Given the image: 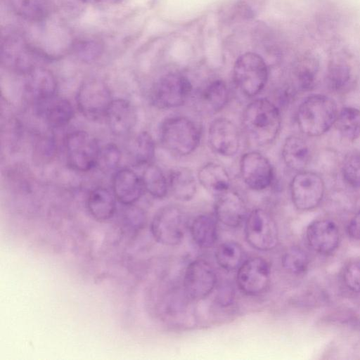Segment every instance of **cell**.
Wrapping results in <instances>:
<instances>
[{
	"mask_svg": "<svg viewBox=\"0 0 360 360\" xmlns=\"http://www.w3.org/2000/svg\"><path fill=\"white\" fill-rule=\"evenodd\" d=\"M243 126L249 139L257 146H264L276 138L281 118L278 108L266 98L250 103L244 110Z\"/></svg>",
	"mask_w": 360,
	"mask_h": 360,
	"instance_id": "cell-1",
	"label": "cell"
},
{
	"mask_svg": "<svg viewBox=\"0 0 360 360\" xmlns=\"http://www.w3.org/2000/svg\"><path fill=\"white\" fill-rule=\"evenodd\" d=\"M338 115L335 101L323 94H313L300 105L297 120L300 129L309 136H319L335 123Z\"/></svg>",
	"mask_w": 360,
	"mask_h": 360,
	"instance_id": "cell-2",
	"label": "cell"
},
{
	"mask_svg": "<svg viewBox=\"0 0 360 360\" xmlns=\"http://www.w3.org/2000/svg\"><path fill=\"white\" fill-rule=\"evenodd\" d=\"M162 146L176 155H187L193 152L200 141V131L197 124L186 117L166 119L160 128Z\"/></svg>",
	"mask_w": 360,
	"mask_h": 360,
	"instance_id": "cell-3",
	"label": "cell"
},
{
	"mask_svg": "<svg viewBox=\"0 0 360 360\" xmlns=\"http://www.w3.org/2000/svg\"><path fill=\"white\" fill-rule=\"evenodd\" d=\"M233 78L236 86L243 94L249 97L255 96L266 84V64L259 54L245 53L234 63Z\"/></svg>",
	"mask_w": 360,
	"mask_h": 360,
	"instance_id": "cell-4",
	"label": "cell"
},
{
	"mask_svg": "<svg viewBox=\"0 0 360 360\" xmlns=\"http://www.w3.org/2000/svg\"><path fill=\"white\" fill-rule=\"evenodd\" d=\"M39 56L41 57L20 34L8 32L2 35L1 60L8 70L25 75L37 66Z\"/></svg>",
	"mask_w": 360,
	"mask_h": 360,
	"instance_id": "cell-5",
	"label": "cell"
},
{
	"mask_svg": "<svg viewBox=\"0 0 360 360\" xmlns=\"http://www.w3.org/2000/svg\"><path fill=\"white\" fill-rule=\"evenodd\" d=\"M187 228V219L184 212L177 206L166 205L154 215L150 231L154 239L166 246L180 244Z\"/></svg>",
	"mask_w": 360,
	"mask_h": 360,
	"instance_id": "cell-6",
	"label": "cell"
},
{
	"mask_svg": "<svg viewBox=\"0 0 360 360\" xmlns=\"http://www.w3.org/2000/svg\"><path fill=\"white\" fill-rule=\"evenodd\" d=\"M191 91L192 84L186 76L171 72L155 82L150 90V99L158 108H173L182 105Z\"/></svg>",
	"mask_w": 360,
	"mask_h": 360,
	"instance_id": "cell-7",
	"label": "cell"
},
{
	"mask_svg": "<svg viewBox=\"0 0 360 360\" xmlns=\"http://www.w3.org/2000/svg\"><path fill=\"white\" fill-rule=\"evenodd\" d=\"M247 243L254 249L266 252L278 243V231L271 215L261 208L252 210L247 216L244 228Z\"/></svg>",
	"mask_w": 360,
	"mask_h": 360,
	"instance_id": "cell-8",
	"label": "cell"
},
{
	"mask_svg": "<svg viewBox=\"0 0 360 360\" xmlns=\"http://www.w3.org/2000/svg\"><path fill=\"white\" fill-rule=\"evenodd\" d=\"M77 105L82 114L89 120L105 118L113 101L108 85L98 78H89L79 86Z\"/></svg>",
	"mask_w": 360,
	"mask_h": 360,
	"instance_id": "cell-9",
	"label": "cell"
},
{
	"mask_svg": "<svg viewBox=\"0 0 360 360\" xmlns=\"http://www.w3.org/2000/svg\"><path fill=\"white\" fill-rule=\"evenodd\" d=\"M66 159L77 172H87L97 166L100 147L96 139L84 131L70 133L65 139Z\"/></svg>",
	"mask_w": 360,
	"mask_h": 360,
	"instance_id": "cell-10",
	"label": "cell"
},
{
	"mask_svg": "<svg viewBox=\"0 0 360 360\" xmlns=\"http://www.w3.org/2000/svg\"><path fill=\"white\" fill-rule=\"evenodd\" d=\"M271 279V264L262 257L245 260L237 271V285L243 293L248 296H258L266 292Z\"/></svg>",
	"mask_w": 360,
	"mask_h": 360,
	"instance_id": "cell-11",
	"label": "cell"
},
{
	"mask_svg": "<svg viewBox=\"0 0 360 360\" xmlns=\"http://www.w3.org/2000/svg\"><path fill=\"white\" fill-rule=\"evenodd\" d=\"M324 191L323 180L312 172H298L290 185L292 201L295 207L302 211L316 208L321 202Z\"/></svg>",
	"mask_w": 360,
	"mask_h": 360,
	"instance_id": "cell-12",
	"label": "cell"
},
{
	"mask_svg": "<svg viewBox=\"0 0 360 360\" xmlns=\"http://www.w3.org/2000/svg\"><path fill=\"white\" fill-rule=\"evenodd\" d=\"M217 275L207 261L198 259L186 267L183 285L186 295L191 300L199 301L207 297L217 285Z\"/></svg>",
	"mask_w": 360,
	"mask_h": 360,
	"instance_id": "cell-13",
	"label": "cell"
},
{
	"mask_svg": "<svg viewBox=\"0 0 360 360\" xmlns=\"http://www.w3.org/2000/svg\"><path fill=\"white\" fill-rule=\"evenodd\" d=\"M240 171L243 181L252 190H264L272 183V166L268 159L258 152H248L242 156Z\"/></svg>",
	"mask_w": 360,
	"mask_h": 360,
	"instance_id": "cell-14",
	"label": "cell"
},
{
	"mask_svg": "<svg viewBox=\"0 0 360 360\" xmlns=\"http://www.w3.org/2000/svg\"><path fill=\"white\" fill-rule=\"evenodd\" d=\"M208 141L212 149L217 154L230 157L239 149L240 139L236 126L226 118H217L210 124Z\"/></svg>",
	"mask_w": 360,
	"mask_h": 360,
	"instance_id": "cell-15",
	"label": "cell"
},
{
	"mask_svg": "<svg viewBox=\"0 0 360 360\" xmlns=\"http://www.w3.org/2000/svg\"><path fill=\"white\" fill-rule=\"evenodd\" d=\"M26 98L34 105L56 95L57 81L48 69L37 66L25 75Z\"/></svg>",
	"mask_w": 360,
	"mask_h": 360,
	"instance_id": "cell-16",
	"label": "cell"
},
{
	"mask_svg": "<svg viewBox=\"0 0 360 360\" xmlns=\"http://www.w3.org/2000/svg\"><path fill=\"white\" fill-rule=\"evenodd\" d=\"M216 196L214 215L219 222L228 227L236 228L245 221L247 208L239 194L229 189Z\"/></svg>",
	"mask_w": 360,
	"mask_h": 360,
	"instance_id": "cell-17",
	"label": "cell"
},
{
	"mask_svg": "<svg viewBox=\"0 0 360 360\" xmlns=\"http://www.w3.org/2000/svg\"><path fill=\"white\" fill-rule=\"evenodd\" d=\"M309 246L321 254H330L338 248L340 233L337 225L328 219L316 220L311 223L306 232Z\"/></svg>",
	"mask_w": 360,
	"mask_h": 360,
	"instance_id": "cell-18",
	"label": "cell"
},
{
	"mask_svg": "<svg viewBox=\"0 0 360 360\" xmlns=\"http://www.w3.org/2000/svg\"><path fill=\"white\" fill-rule=\"evenodd\" d=\"M112 186L116 199L126 206L138 201L144 190L141 177L128 168L120 169L115 173Z\"/></svg>",
	"mask_w": 360,
	"mask_h": 360,
	"instance_id": "cell-19",
	"label": "cell"
},
{
	"mask_svg": "<svg viewBox=\"0 0 360 360\" xmlns=\"http://www.w3.org/2000/svg\"><path fill=\"white\" fill-rule=\"evenodd\" d=\"M105 118L114 134L123 136L130 132L135 126L136 113L133 104L128 100L113 99Z\"/></svg>",
	"mask_w": 360,
	"mask_h": 360,
	"instance_id": "cell-20",
	"label": "cell"
},
{
	"mask_svg": "<svg viewBox=\"0 0 360 360\" xmlns=\"http://www.w3.org/2000/svg\"><path fill=\"white\" fill-rule=\"evenodd\" d=\"M37 112L53 128L67 125L72 119L74 110L70 102L57 94L35 105Z\"/></svg>",
	"mask_w": 360,
	"mask_h": 360,
	"instance_id": "cell-21",
	"label": "cell"
},
{
	"mask_svg": "<svg viewBox=\"0 0 360 360\" xmlns=\"http://www.w3.org/2000/svg\"><path fill=\"white\" fill-rule=\"evenodd\" d=\"M218 220L214 214H202L196 217L190 226L191 237L200 248H213L219 238Z\"/></svg>",
	"mask_w": 360,
	"mask_h": 360,
	"instance_id": "cell-22",
	"label": "cell"
},
{
	"mask_svg": "<svg viewBox=\"0 0 360 360\" xmlns=\"http://www.w3.org/2000/svg\"><path fill=\"white\" fill-rule=\"evenodd\" d=\"M87 209L91 217L99 221L110 219L116 210V198L113 192L106 188L98 187L89 194Z\"/></svg>",
	"mask_w": 360,
	"mask_h": 360,
	"instance_id": "cell-23",
	"label": "cell"
},
{
	"mask_svg": "<svg viewBox=\"0 0 360 360\" xmlns=\"http://www.w3.org/2000/svg\"><path fill=\"white\" fill-rule=\"evenodd\" d=\"M169 189L174 197L181 201L191 200L197 190L195 178L188 167H177L169 175Z\"/></svg>",
	"mask_w": 360,
	"mask_h": 360,
	"instance_id": "cell-24",
	"label": "cell"
},
{
	"mask_svg": "<svg viewBox=\"0 0 360 360\" xmlns=\"http://www.w3.org/2000/svg\"><path fill=\"white\" fill-rule=\"evenodd\" d=\"M198 179L205 188L216 195L229 190L231 185L226 170L214 162L202 166L198 172Z\"/></svg>",
	"mask_w": 360,
	"mask_h": 360,
	"instance_id": "cell-25",
	"label": "cell"
},
{
	"mask_svg": "<svg viewBox=\"0 0 360 360\" xmlns=\"http://www.w3.org/2000/svg\"><path fill=\"white\" fill-rule=\"evenodd\" d=\"M282 156L289 168L297 172L302 171L309 161L308 146L301 137L296 135L289 136L283 143Z\"/></svg>",
	"mask_w": 360,
	"mask_h": 360,
	"instance_id": "cell-26",
	"label": "cell"
},
{
	"mask_svg": "<svg viewBox=\"0 0 360 360\" xmlns=\"http://www.w3.org/2000/svg\"><path fill=\"white\" fill-rule=\"evenodd\" d=\"M14 12L31 22L45 20L51 11L49 0H11Z\"/></svg>",
	"mask_w": 360,
	"mask_h": 360,
	"instance_id": "cell-27",
	"label": "cell"
},
{
	"mask_svg": "<svg viewBox=\"0 0 360 360\" xmlns=\"http://www.w3.org/2000/svg\"><path fill=\"white\" fill-rule=\"evenodd\" d=\"M244 251L238 243L225 241L218 245L215 259L218 265L227 271L238 270L243 262Z\"/></svg>",
	"mask_w": 360,
	"mask_h": 360,
	"instance_id": "cell-28",
	"label": "cell"
},
{
	"mask_svg": "<svg viewBox=\"0 0 360 360\" xmlns=\"http://www.w3.org/2000/svg\"><path fill=\"white\" fill-rule=\"evenodd\" d=\"M340 134L354 141L360 137V110L345 107L338 113L335 123Z\"/></svg>",
	"mask_w": 360,
	"mask_h": 360,
	"instance_id": "cell-29",
	"label": "cell"
},
{
	"mask_svg": "<svg viewBox=\"0 0 360 360\" xmlns=\"http://www.w3.org/2000/svg\"><path fill=\"white\" fill-rule=\"evenodd\" d=\"M144 190L156 198L166 196L169 190V184L162 172L157 165L149 164L146 165L141 177Z\"/></svg>",
	"mask_w": 360,
	"mask_h": 360,
	"instance_id": "cell-30",
	"label": "cell"
},
{
	"mask_svg": "<svg viewBox=\"0 0 360 360\" xmlns=\"http://www.w3.org/2000/svg\"><path fill=\"white\" fill-rule=\"evenodd\" d=\"M201 101L211 112L221 110L228 101V89L226 83L217 79L208 84L201 91Z\"/></svg>",
	"mask_w": 360,
	"mask_h": 360,
	"instance_id": "cell-31",
	"label": "cell"
},
{
	"mask_svg": "<svg viewBox=\"0 0 360 360\" xmlns=\"http://www.w3.org/2000/svg\"><path fill=\"white\" fill-rule=\"evenodd\" d=\"M155 152V143L153 137L146 131L139 133L135 138L131 154L134 165L146 166L151 164Z\"/></svg>",
	"mask_w": 360,
	"mask_h": 360,
	"instance_id": "cell-32",
	"label": "cell"
},
{
	"mask_svg": "<svg viewBox=\"0 0 360 360\" xmlns=\"http://www.w3.org/2000/svg\"><path fill=\"white\" fill-rule=\"evenodd\" d=\"M283 267L288 272L300 275L304 273L309 266V257L307 253L298 246L288 248L281 258Z\"/></svg>",
	"mask_w": 360,
	"mask_h": 360,
	"instance_id": "cell-33",
	"label": "cell"
},
{
	"mask_svg": "<svg viewBox=\"0 0 360 360\" xmlns=\"http://www.w3.org/2000/svg\"><path fill=\"white\" fill-rule=\"evenodd\" d=\"M352 70L345 58H338L330 62L328 72V83L335 90L345 88L351 80Z\"/></svg>",
	"mask_w": 360,
	"mask_h": 360,
	"instance_id": "cell-34",
	"label": "cell"
},
{
	"mask_svg": "<svg viewBox=\"0 0 360 360\" xmlns=\"http://www.w3.org/2000/svg\"><path fill=\"white\" fill-rule=\"evenodd\" d=\"M75 55L84 62L96 60L102 53L101 41L93 38H84L77 41L73 45Z\"/></svg>",
	"mask_w": 360,
	"mask_h": 360,
	"instance_id": "cell-35",
	"label": "cell"
},
{
	"mask_svg": "<svg viewBox=\"0 0 360 360\" xmlns=\"http://www.w3.org/2000/svg\"><path fill=\"white\" fill-rule=\"evenodd\" d=\"M56 144L53 136L45 134L38 136L34 146V157L37 161L46 162L53 159L56 154Z\"/></svg>",
	"mask_w": 360,
	"mask_h": 360,
	"instance_id": "cell-36",
	"label": "cell"
},
{
	"mask_svg": "<svg viewBox=\"0 0 360 360\" xmlns=\"http://www.w3.org/2000/svg\"><path fill=\"white\" fill-rule=\"evenodd\" d=\"M345 181L353 188H360V154L349 155L342 165Z\"/></svg>",
	"mask_w": 360,
	"mask_h": 360,
	"instance_id": "cell-37",
	"label": "cell"
},
{
	"mask_svg": "<svg viewBox=\"0 0 360 360\" xmlns=\"http://www.w3.org/2000/svg\"><path fill=\"white\" fill-rule=\"evenodd\" d=\"M121 160V153L117 146L109 143L100 148L97 166L102 170L110 171L115 169Z\"/></svg>",
	"mask_w": 360,
	"mask_h": 360,
	"instance_id": "cell-38",
	"label": "cell"
},
{
	"mask_svg": "<svg viewBox=\"0 0 360 360\" xmlns=\"http://www.w3.org/2000/svg\"><path fill=\"white\" fill-rule=\"evenodd\" d=\"M343 281L351 291L360 293V259L350 261L343 271Z\"/></svg>",
	"mask_w": 360,
	"mask_h": 360,
	"instance_id": "cell-39",
	"label": "cell"
},
{
	"mask_svg": "<svg viewBox=\"0 0 360 360\" xmlns=\"http://www.w3.org/2000/svg\"><path fill=\"white\" fill-rule=\"evenodd\" d=\"M317 68V63L313 56L311 58L305 60L304 65L298 74V80L302 88L309 89L312 86L316 77Z\"/></svg>",
	"mask_w": 360,
	"mask_h": 360,
	"instance_id": "cell-40",
	"label": "cell"
},
{
	"mask_svg": "<svg viewBox=\"0 0 360 360\" xmlns=\"http://www.w3.org/2000/svg\"><path fill=\"white\" fill-rule=\"evenodd\" d=\"M124 214V221L128 227L132 229V231H139L141 229L146 222L145 212L140 209L131 205H127Z\"/></svg>",
	"mask_w": 360,
	"mask_h": 360,
	"instance_id": "cell-41",
	"label": "cell"
},
{
	"mask_svg": "<svg viewBox=\"0 0 360 360\" xmlns=\"http://www.w3.org/2000/svg\"><path fill=\"white\" fill-rule=\"evenodd\" d=\"M347 231L350 238L360 240V210L350 220Z\"/></svg>",
	"mask_w": 360,
	"mask_h": 360,
	"instance_id": "cell-42",
	"label": "cell"
},
{
	"mask_svg": "<svg viewBox=\"0 0 360 360\" xmlns=\"http://www.w3.org/2000/svg\"><path fill=\"white\" fill-rule=\"evenodd\" d=\"M97 1L101 3L106 4H117L120 1H122V0H97Z\"/></svg>",
	"mask_w": 360,
	"mask_h": 360,
	"instance_id": "cell-43",
	"label": "cell"
}]
</instances>
